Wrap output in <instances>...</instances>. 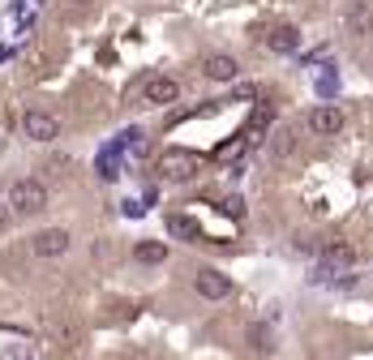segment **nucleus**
Returning <instances> with one entry per match:
<instances>
[{
  "label": "nucleus",
  "mask_w": 373,
  "mask_h": 360,
  "mask_svg": "<svg viewBox=\"0 0 373 360\" xmlns=\"http://www.w3.org/2000/svg\"><path fill=\"white\" fill-rule=\"evenodd\" d=\"M47 206V189L39 185V180H31V176H22V180H13L9 185V197H5V211H13L17 219H26V215H39Z\"/></svg>",
  "instance_id": "f257e3e1"
},
{
  "label": "nucleus",
  "mask_w": 373,
  "mask_h": 360,
  "mask_svg": "<svg viewBox=\"0 0 373 360\" xmlns=\"http://www.w3.org/2000/svg\"><path fill=\"white\" fill-rule=\"evenodd\" d=\"M197 167H202V159H197L193 150H163L159 154V176L163 180H193L197 176Z\"/></svg>",
  "instance_id": "f03ea898"
},
{
  "label": "nucleus",
  "mask_w": 373,
  "mask_h": 360,
  "mask_svg": "<svg viewBox=\"0 0 373 360\" xmlns=\"http://www.w3.org/2000/svg\"><path fill=\"white\" fill-rule=\"evenodd\" d=\"M69 245H73V236H69L65 227H43L39 236L31 240V249L39 257H60V253H69Z\"/></svg>",
  "instance_id": "7ed1b4c3"
},
{
  "label": "nucleus",
  "mask_w": 373,
  "mask_h": 360,
  "mask_svg": "<svg viewBox=\"0 0 373 360\" xmlns=\"http://www.w3.org/2000/svg\"><path fill=\"white\" fill-rule=\"evenodd\" d=\"M197 296H206V300H223V296H232V279L223 275V270H215V266H206V270H197Z\"/></svg>",
  "instance_id": "20e7f679"
},
{
  "label": "nucleus",
  "mask_w": 373,
  "mask_h": 360,
  "mask_svg": "<svg viewBox=\"0 0 373 360\" xmlns=\"http://www.w3.org/2000/svg\"><path fill=\"white\" fill-rule=\"evenodd\" d=\"M22 129H26L31 142H52V138L60 133L56 116H47V112H26V116H22Z\"/></svg>",
  "instance_id": "39448f33"
},
{
  "label": "nucleus",
  "mask_w": 373,
  "mask_h": 360,
  "mask_svg": "<svg viewBox=\"0 0 373 360\" xmlns=\"http://www.w3.org/2000/svg\"><path fill=\"white\" fill-rule=\"evenodd\" d=\"M352 262H356V249H352V245H343V240H331L326 249H322V270H331V275L347 270Z\"/></svg>",
  "instance_id": "423d86ee"
},
{
  "label": "nucleus",
  "mask_w": 373,
  "mask_h": 360,
  "mask_svg": "<svg viewBox=\"0 0 373 360\" xmlns=\"http://www.w3.org/2000/svg\"><path fill=\"white\" fill-rule=\"evenodd\" d=\"M309 129H313V133H322V138H331V133H339V129H343V112L331 108V103H326V108H313L309 112Z\"/></svg>",
  "instance_id": "0eeeda50"
},
{
  "label": "nucleus",
  "mask_w": 373,
  "mask_h": 360,
  "mask_svg": "<svg viewBox=\"0 0 373 360\" xmlns=\"http://www.w3.org/2000/svg\"><path fill=\"white\" fill-rule=\"evenodd\" d=\"M176 99H181L176 77H151L146 82V103H176Z\"/></svg>",
  "instance_id": "6e6552de"
},
{
  "label": "nucleus",
  "mask_w": 373,
  "mask_h": 360,
  "mask_svg": "<svg viewBox=\"0 0 373 360\" xmlns=\"http://www.w3.org/2000/svg\"><path fill=\"white\" fill-rule=\"evenodd\" d=\"M266 47L279 51V56H292V51L301 47V31H296V26H275V31L266 35Z\"/></svg>",
  "instance_id": "1a4fd4ad"
},
{
  "label": "nucleus",
  "mask_w": 373,
  "mask_h": 360,
  "mask_svg": "<svg viewBox=\"0 0 373 360\" xmlns=\"http://www.w3.org/2000/svg\"><path fill=\"white\" fill-rule=\"evenodd\" d=\"M202 73L210 77V82H232V77L240 73V65H236L232 56H206V65H202Z\"/></svg>",
  "instance_id": "9d476101"
},
{
  "label": "nucleus",
  "mask_w": 373,
  "mask_h": 360,
  "mask_svg": "<svg viewBox=\"0 0 373 360\" xmlns=\"http://www.w3.org/2000/svg\"><path fill=\"white\" fill-rule=\"evenodd\" d=\"M133 257L142 266H159V262H167V245L163 240H138L133 245Z\"/></svg>",
  "instance_id": "9b49d317"
},
{
  "label": "nucleus",
  "mask_w": 373,
  "mask_h": 360,
  "mask_svg": "<svg viewBox=\"0 0 373 360\" xmlns=\"http://www.w3.org/2000/svg\"><path fill=\"white\" fill-rule=\"evenodd\" d=\"M347 26H352L356 35H369V26H373V9H369V5H356L352 13H347Z\"/></svg>",
  "instance_id": "f8f14e48"
},
{
  "label": "nucleus",
  "mask_w": 373,
  "mask_h": 360,
  "mask_svg": "<svg viewBox=\"0 0 373 360\" xmlns=\"http://www.w3.org/2000/svg\"><path fill=\"white\" fill-rule=\"evenodd\" d=\"M167 231H172V236H185V240H197V223L185 219V215H172L167 219Z\"/></svg>",
  "instance_id": "ddd939ff"
},
{
  "label": "nucleus",
  "mask_w": 373,
  "mask_h": 360,
  "mask_svg": "<svg viewBox=\"0 0 373 360\" xmlns=\"http://www.w3.org/2000/svg\"><path fill=\"white\" fill-rule=\"evenodd\" d=\"M43 330H52V334H56V343H65V347H69L73 339H78V334H73V326H69V322H60V318H47V322H43Z\"/></svg>",
  "instance_id": "4468645a"
},
{
  "label": "nucleus",
  "mask_w": 373,
  "mask_h": 360,
  "mask_svg": "<svg viewBox=\"0 0 373 360\" xmlns=\"http://www.w3.org/2000/svg\"><path fill=\"white\" fill-rule=\"evenodd\" d=\"M116 163H120V142H116V150H103V154H99V176H120L116 172Z\"/></svg>",
  "instance_id": "2eb2a0df"
},
{
  "label": "nucleus",
  "mask_w": 373,
  "mask_h": 360,
  "mask_svg": "<svg viewBox=\"0 0 373 360\" xmlns=\"http://www.w3.org/2000/svg\"><path fill=\"white\" fill-rule=\"evenodd\" d=\"M292 146H296V133H292V129H275V142H270V150L283 159V154H292Z\"/></svg>",
  "instance_id": "dca6fc26"
},
{
  "label": "nucleus",
  "mask_w": 373,
  "mask_h": 360,
  "mask_svg": "<svg viewBox=\"0 0 373 360\" xmlns=\"http://www.w3.org/2000/svg\"><path fill=\"white\" fill-rule=\"evenodd\" d=\"M249 343H254L258 352H270V330H266V322H254V326H249Z\"/></svg>",
  "instance_id": "f3484780"
},
{
  "label": "nucleus",
  "mask_w": 373,
  "mask_h": 360,
  "mask_svg": "<svg viewBox=\"0 0 373 360\" xmlns=\"http://www.w3.org/2000/svg\"><path fill=\"white\" fill-rule=\"evenodd\" d=\"M244 146H249V138H244V133H240V138H236V142H228V146H219V150H215V159H236V154H240V150H244Z\"/></svg>",
  "instance_id": "a211bd4d"
},
{
  "label": "nucleus",
  "mask_w": 373,
  "mask_h": 360,
  "mask_svg": "<svg viewBox=\"0 0 373 360\" xmlns=\"http://www.w3.org/2000/svg\"><path fill=\"white\" fill-rule=\"evenodd\" d=\"M223 211H228L232 219H240V215H244V202H240V197H228V202H223Z\"/></svg>",
  "instance_id": "6ab92c4d"
},
{
  "label": "nucleus",
  "mask_w": 373,
  "mask_h": 360,
  "mask_svg": "<svg viewBox=\"0 0 373 360\" xmlns=\"http://www.w3.org/2000/svg\"><path fill=\"white\" fill-rule=\"evenodd\" d=\"M9 360H31V352H26V347H13V356H9Z\"/></svg>",
  "instance_id": "aec40b11"
}]
</instances>
